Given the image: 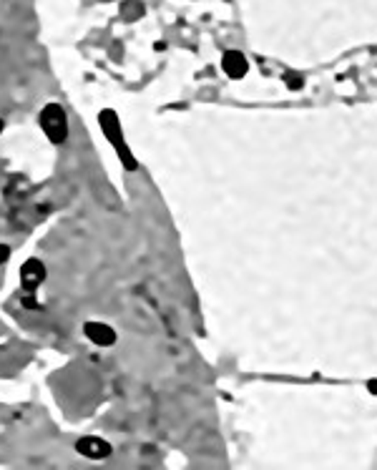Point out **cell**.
<instances>
[{"mask_svg": "<svg viewBox=\"0 0 377 470\" xmlns=\"http://www.w3.org/2000/svg\"><path fill=\"white\" fill-rule=\"evenodd\" d=\"M98 126H101L103 138L109 141V146L116 151V156H119L121 167L128 174L138 171V161L136 156H133L131 146L126 144V133H124V126H121L119 114H116L114 109H103L101 114H98Z\"/></svg>", "mask_w": 377, "mask_h": 470, "instance_id": "1", "label": "cell"}, {"mask_svg": "<svg viewBox=\"0 0 377 470\" xmlns=\"http://www.w3.org/2000/svg\"><path fill=\"white\" fill-rule=\"evenodd\" d=\"M38 123H40V131L46 133V138L51 141L53 146H63L68 141V114L63 109L58 101H48L38 114Z\"/></svg>", "mask_w": 377, "mask_h": 470, "instance_id": "2", "label": "cell"}, {"mask_svg": "<svg viewBox=\"0 0 377 470\" xmlns=\"http://www.w3.org/2000/svg\"><path fill=\"white\" fill-rule=\"evenodd\" d=\"M48 270H46V262H40V259L30 257L23 262L20 267V289L23 294H35L40 289V284L46 282Z\"/></svg>", "mask_w": 377, "mask_h": 470, "instance_id": "3", "label": "cell"}, {"mask_svg": "<svg viewBox=\"0 0 377 470\" xmlns=\"http://www.w3.org/2000/svg\"><path fill=\"white\" fill-rule=\"evenodd\" d=\"M76 453L88 460H106L114 453V445L101 435H83L76 440Z\"/></svg>", "mask_w": 377, "mask_h": 470, "instance_id": "4", "label": "cell"}, {"mask_svg": "<svg viewBox=\"0 0 377 470\" xmlns=\"http://www.w3.org/2000/svg\"><path fill=\"white\" fill-rule=\"evenodd\" d=\"M83 335H86L88 342H93L96 347H114L116 339H119L114 327L106 325V322H96V320L83 325Z\"/></svg>", "mask_w": 377, "mask_h": 470, "instance_id": "5", "label": "cell"}, {"mask_svg": "<svg viewBox=\"0 0 377 470\" xmlns=\"http://www.w3.org/2000/svg\"><path fill=\"white\" fill-rule=\"evenodd\" d=\"M222 68L229 78H234V80L244 78L246 71H249V61H246V56L241 51H227L222 58Z\"/></svg>", "mask_w": 377, "mask_h": 470, "instance_id": "6", "label": "cell"}, {"mask_svg": "<svg viewBox=\"0 0 377 470\" xmlns=\"http://www.w3.org/2000/svg\"><path fill=\"white\" fill-rule=\"evenodd\" d=\"M20 304H23L25 310H40V302L38 299H35V294H23V297H20Z\"/></svg>", "mask_w": 377, "mask_h": 470, "instance_id": "7", "label": "cell"}, {"mask_svg": "<svg viewBox=\"0 0 377 470\" xmlns=\"http://www.w3.org/2000/svg\"><path fill=\"white\" fill-rule=\"evenodd\" d=\"M11 254H13V249L8 247V244H3V241H0V267H3V264L11 259Z\"/></svg>", "mask_w": 377, "mask_h": 470, "instance_id": "8", "label": "cell"}, {"mask_svg": "<svg viewBox=\"0 0 377 470\" xmlns=\"http://www.w3.org/2000/svg\"><path fill=\"white\" fill-rule=\"evenodd\" d=\"M287 86H289L292 91H297V88H302V86H304V80H302V78H297V76H292V78H289V83H287Z\"/></svg>", "mask_w": 377, "mask_h": 470, "instance_id": "9", "label": "cell"}, {"mask_svg": "<svg viewBox=\"0 0 377 470\" xmlns=\"http://www.w3.org/2000/svg\"><path fill=\"white\" fill-rule=\"evenodd\" d=\"M367 390H370L372 395H377V380H370V382H367Z\"/></svg>", "mask_w": 377, "mask_h": 470, "instance_id": "10", "label": "cell"}, {"mask_svg": "<svg viewBox=\"0 0 377 470\" xmlns=\"http://www.w3.org/2000/svg\"><path fill=\"white\" fill-rule=\"evenodd\" d=\"M0 133H3V119H0Z\"/></svg>", "mask_w": 377, "mask_h": 470, "instance_id": "11", "label": "cell"}]
</instances>
